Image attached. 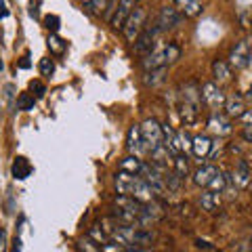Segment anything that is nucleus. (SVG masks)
Listing matches in <instances>:
<instances>
[{"label": "nucleus", "instance_id": "nucleus-1", "mask_svg": "<svg viewBox=\"0 0 252 252\" xmlns=\"http://www.w3.org/2000/svg\"><path fill=\"white\" fill-rule=\"evenodd\" d=\"M181 57V49L177 44H164V46H156L154 51H149L143 59V67L145 72L149 69H158V67H166L168 63L177 61Z\"/></svg>", "mask_w": 252, "mask_h": 252}, {"label": "nucleus", "instance_id": "nucleus-2", "mask_svg": "<svg viewBox=\"0 0 252 252\" xmlns=\"http://www.w3.org/2000/svg\"><path fill=\"white\" fill-rule=\"evenodd\" d=\"M145 17H147V13H145L143 6H135V9L130 11L128 17H126L122 30H124V36H126V40H128V42L137 40V36L141 34V30L145 28Z\"/></svg>", "mask_w": 252, "mask_h": 252}, {"label": "nucleus", "instance_id": "nucleus-3", "mask_svg": "<svg viewBox=\"0 0 252 252\" xmlns=\"http://www.w3.org/2000/svg\"><path fill=\"white\" fill-rule=\"evenodd\" d=\"M141 137H143L145 152H152V149H156L162 143V126L158 124L154 118H149V120L141 124Z\"/></svg>", "mask_w": 252, "mask_h": 252}, {"label": "nucleus", "instance_id": "nucleus-4", "mask_svg": "<svg viewBox=\"0 0 252 252\" xmlns=\"http://www.w3.org/2000/svg\"><path fill=\"white\" fill-rule=\"evenodd\" d=\"M200 97L204 99V103H206L208 107L212 109H220L225 105V93L219 89V84L215 82H208V84H204L202 86V91H200Z\"/></svg>", "mask_w": 252, "mask_h": 252}, {"label": "nucleus", "instance_id": "nucleus-5", "mask_svg": "<svg viewBox=\"0 0 252 252\" xmlns=\"http://www.w3.org/2000/svg\"><path fill=\"white\" fill-rule=\"evenodd\" d=\"M158 34H160V30H158L156 23H154V26H149V28L141 30V34L137 36V40H135V53L147 55L149 51H152V46H154V42H156Z\"/></svg>", "mask_w": 252, "mask_h": 252}, {"label": "nucleus", "instance_id": "nucleus-6", "mask_svg": "<svg viewBox=\"0 0 252 252\" xmlns=\"http://www.w3.org/2000/svg\"><path fill=\"white\" fill-rule=\"evenodd\" d=\"M126 147H128L130 156L141 158V154H145V145H143V137H141V126L139 124L130 126L128 137H126Z\"/></svg>", "mask_w": 252, "mask_h": 252}, {"label": "nucleus", "instance_id": "nucleus-7", "mask_svg": "<svg viewBox=\"0 0 252 252\" xmlns=\"http://www.w3.org/2000/svg\"><path fill=\"white\" fill-rule=\"evenodd\" d=\"M229 59H231V65L233 67H238V69L246 67L248 61H250V42L248 40H242V42L235 44V49L231 51V57Z\"/></svg>", "mask_w": 252, "mask_h": 252}, {"label": "nucleus", "instance_id": "nucleus-8", "mask_svg": "<svg viewBox=\"0 0 252 252\" xmlns=\"http://www.w3.org/2000/svg\"><path fill=\"white\" fill-rule=\"evenodd\" d=\"M181 19V15L177 13V9H172V6H164V9L160 11V15H158V19H156V26L160 32H166L170 28H175L177 23Z\"/></svg>", "mask_w": 252, "mask_h": 252}, {"label": "nucleus", "instance_id": "nucleus-9", "mask_svg": "<svg viewBox=\"0 0 252 252\" xmlns=\"http://www.w3.org/2000/svg\"><path fill=\"white\" fill-rule=\"evenodd\" d=\"M137 2L139 0H118V9H116L114 17H112V26L114 28H122L126 17L130 15V11L137 6Z\"/></svg>", "mask_w": 252, "mask_h": 252}, {"label": "nucleus", "instance_id": "nucleus-10", "mask_svg": "<svg viewBox=\"0 0 252 252\" xmlns=\"http://www.w3.org/2000/svg\"><path fill=\"white\" fill-rule=\"evenodd\" d=\"M130 198H135V200H139V202H143V204H145V202H154L156 193H154V189L149 187L145 181L137 175L135 185H132V191H130Z\"/></svg>", "mask_w": 252, "mask_h": 252}, {"label": "nucleus", "instance_id": "nucleus-11", "mask_svg": "<svg viewBox=\"0 0 252 252\" xmlns=\"http://www.w3.org/2000/svg\"><path fill=\"white\" fill-rule=\"evenodd\" d=\"M149 154H152V164H154V166H158L160 170H166V168H168V164L175 160V156L168 152V147L164 145V143H160L156 149H152Z\"/></svg>", "mask_w": 252, "mask_h": 252}, {"label": "nucleus", "instance_id": "nucleus-12", "mask_svg": "<svg viewBox=\"0 0 252 252\" xmlns=\"http://www.w3.org/2000/svg\"><path fill=\"white\" fill-rule=\"evenodd\" d=\"M250 177H252V168H250V164L246 160H240L238 162V166L233 168V175H231V181H233V185L235 187H246L250 183Z\"/></svg>", "mask_w": 252, "mask_h": 252}, {"label": "nucleus", "instance_id": "nucleus-13", "mask_svg": "<svg viewBox=\"0 0 252 252\" xmlns=\"http://www.w3.org/2000/svg\"><path fill=\"white\" fill-rule=\"evenodd\" d=\"M208 128L215 132V135L225 137V135H229L231 132V122H229V118H225L220 114H212L210 120H208Z\"/></svg>", "mask_w": 252, "mask_h": 252}, {"label": "nucleus", "instance_id": "nucleus-14", "mask_svg": "<svg viewBox=\"0 0 252 252\" xmlns=\"http://www.w3.org/2000/svg\"><path fill=\"white\" fill-rule=\"evenodd\" d=\"M162 143L168 147V152L172 156H181V152H183V149H181V143H179V135L170 128L168 124L162 126Z\"/></svg>", "mask_w": 252, "mask_h": 252}, {"label": "nucleus", "instance_id": "nucleus-15", "mask_svg": "<svg viewBox=\"0 0 252 252\" xmlns=\"http://www.w3.org/2000/svg\"><path fill=\"white\" fill-rule=\"evenodd\" d=\"M210 149H212V141L206 135L193 137V141H191V152H193L195 158H200V160L208 158L210 156Z\"/></svg>", "mask_w": 252, "mask_h": 252}, {"label": "nucleus", "instance_id": "nucleus-16", "mask_svg": "<svg viewBox=\"0 0 252 252\" xmlns=\"http://www.w3.org/2000/svg\"><path fill=\"white\" fill-rule=\"evenodd\" d=\"M137 175H128V172H118L116 175V191L120 195H130L132 185H135Z\"/></svg>", "mask_w": 252, "mask_h": 252}, {"label": "nucleus", "instance_id": "nucleus-17", "mask_svg": "<svg viewBox=\"0 0 252 252\" xmlns=\"http://www.w3.org/2000/svg\"><path fill=\"white\" fill-rule=\"evenodd\" d=\"M225 109L229 118H240L244 112H246V105H244V99L240 94H231V97L225 99Z\"/></svg>", "mask_w": 252, "mask_h": 252}, {"label": "nucleus", "instance_id": "nucleus-18", "mask_svg": "<svg viewBox=\"0 0 252 252\" xmlns=\"http://www.w3.org/2000/svg\"><path fill=\"white\" fill-rule=\"evenodd\" d=\"M11 172H13V177L17 179V181H23V179H28L32 175V164L28 162V158H15V162H13V166H11Z\"/></svg>", "mask_w": 252, "mask_h": 252}, {"label": "nucleus", "instance_id": "nucleus-19", "mask_svg": "<svg viewBox=\"0 0 252 252\" xmlns=\"http://www.w3.org/2000/svg\"><path fill=\"white\" fill-rule=\"evenodd\" d=\"M219 172L217 166H212V164H206V166H200L198 170H195V175H193V181H195V185H200V187H206L210 183V179L215 177Z\"/></svg>", "mask_w": 252, "mask_h": 252}, {"label": "nucleus", "instance_id": "nucleus-20", "mask_svg": "<svg viewBox=\"0 0 252 252\" xmlns=\"http://www.w3.org/2000/svg\"><path fill=\"white\" fill-rule=\"evenodd\" d=\"M141 168H143V162L139 160L137 156H128L120 162V172H128V175H141Z\"/></svg>", "mask_w": 252, "mask_h": 252}, {"label": "nucleus", "instance_id": "nucleus-21", "mask_svg": "<svg viewBox=\"0 0 252 252\" xmlns=\"http://www.w3.org/2000/svg\"><path fill=\"white\" fill-rule=\"evenodd\" d=\"M181 6V13L187 15V17H195L202 11V0H177Z\"/></svg>", "mask_w": 252, "mask_h": 252}, {"label": "nucleus", "instance_id": "nucleus-22", "mask_svg": "<svg viewBox=\"0 0 252 252\" xmlns=\"http://www.w3.org/2000/svg\"><path fill=\"white\" fill-rule=\"evenodd\" d=\"M200 204H202V208L206 212H215L219 208V204H220V198H219V193H215V191H204L202 198H200Z\"/></svg>", "mask_w": 252, "mask_h": 252}, {"label": "nucleus", "instance_id": "nucleus-23", "mask_svg": "<svg viewBox=\"0 0 252 252\" xmlns=\"http://www.w3.org/2000/svg\"><path fill=\"white\" fill-rule=\"evenodd\" d=\"M212 74H215L219 84L231 80V72H229V67H227V63H223V61H215V63H212Z\"/></svg>", "mask_w": 252, "mask_h": 252}, {"label": "nucleus", "instance_id": "nucleus-24", "mask_svg": "<svg viewBox=\"0 0 252 252\" xmlns=\"http://www.w3.org/2000/svg\"><path fill=\"white\" fill-rule=\"evenodd\" d=\"M175 175L183 181L185 177H189V162H187V158L185 156H175Z\"/></svg>", "mask_w": 252, "mask_h": 252}, {"label": "nucleus", "instance_id": "nucleus-25", "mask_svg": "<svg viewBox=\"0 0 252 252\" xmlns=\"http://www.w3.org/2000/svg\"><path fill=\"white\" fill-rule=\"evenodd\" d=\"M164 74H166V67H158V69H149L145 74V84L147 86H158L164 80Z\"/></svg>", "mask_w": 252, "mask_h": 252}, {"label": "nucleus", "instance_id": "nucleus-26", "mask_svg": "<svg viewBox=\"0 0 252 252\" xmlns=\"http://www.w3.org/2000/svg\"><path fill=\"white\" fill-rule=\"evenodd\" d=\"M225 185H227V177L223 175V172H217V175L215 177H212L210 179V183L206 185L208 187V191H215V193H220V191H223V189H225Z\"/></svg>", "mask_w": 252, "mask_h": 252}, {"label": "nucleus", "instance_id": "nucleus-27", "mask_svg": "<svg viewBox=\"0 0 252 252\" xmlns=\"http://www.w3.org/2000/svg\"><path fill=\"white\" fill-rule=\"evenodd\" d=\"M89 238H91L94 244H99V246H101V244H105V242L109 240V235H107L103 229H101L99 225H94V227H91V229H89Z\"/></svg>", "mask_w": 252, "mask_h": 252}, {"label": "nucleus", "instance_id": "nucleus-28", "mask_svg": "<svg viewBox=\"0 0 252 252\" xmlns=\"http://www.w3.org/2000/svg\"><path fill=\"white\" fill-rule=\"evenodd\" d=\"M34 103H36V99L32 97L30 93H21L19 99H17V107L23 109V112H30V109H34Z\"/></svg>", "mask_w": 252, "mask_h": 252}, {"label": "nucleus", "instance_id": "nucleus-29", "mask_svg": "<svg viewBox=\"0 0 252 252\" xmlns=\"http://www.w3.org/2000/svg\"><path fill=\"white\" fill-rule=\"evenodd\" d=\"M126 246H122V244H118L114 240H107L105 244H101V252H124Z\"/></svg>", "mask_w": 252, "mask_h": 252}, {"label": "nucleus", "instance_id": "nucleus-30", "mask_svg": "<svg viewBox=\"0 0 252 252\" xmlns=\"http://www.w3.org/2000/svg\"><path fill=\"white\" fill-rule=\"evenodd\" d=\"M179 135V143H181V149H183V152H187V149H191V137H189V132L187 130H179L177 132Z\"/></svg>", "mask_w": 252, "mask_h": 252}, {"label": "nucleus", "instance_id": "nucleus-31", "mask_svg": "<svg viewBox=\"0 0 252 252\" xmlns=\"http://www.w3.org/2000/svg\"><path fill=\"white\" fill-rule=\"evenodd\" d=\"M80 250L82 252H101V246H97L91 238H86V240L80 242Z\"/></svg>", "mask_w": 252, "mask_h": 252}, {"label": "nucleus", "instance_id": "nucleus-32", "mask_svg": "<svg viewBox=\"0 0 252 252\" xmlns=\"http://www.w3.org/2000/svg\"><path fill=\"white\" fill-rule=\"evenodd\" d=\"M30 91L36 94V97H44V93H46V86L40 82V80H32L30 82Z\"/></svg>", "mask_w": 252, "mask_h": 252}, {"label": "nucleus", "instance_id": "nucleus-33", "mask_svg": "<svg viewBox=\"0 0 252 252\" xmlns=\"http://www.w3.org/2000/svg\"><path fill=\"white\" fill-rule=\"evenodd\" d=\"M40 72H42V76H51L55 72V63L51 59H42L40 61Z\"/></svg>", "mask_w": 252, "mask_h": 252}, {"label": "nucleus", "instance_id": "nucleus-34", "mask_svg": "<svg viewBox=\"0 0 252 252\" xmlns=\"http://www.w3.org/2000/svg\"><path fill=\"white\" fill-rule=\"evenodd\" d=\"M44 23H46V28L53 30V32L59 30V17H57V15H49V17L44 19Z\"/></svg>", "mask_w": 252, "mask_h": 252}, {"label": "nucleus", "instance_id": "nucleus-35", "mask_svg": "<svg viewBox=\"0 0 252 252\" xmlns=\"http://www.w3.org/2000/svg\"><path fill=\"white\" fill-rule=\"evenodd\" d=\"M240 122H242V126H246V128H252V109H246V112L240 116Z\"/></svg>", "mask_w": 252, "mask_h": 252}, {"label": "nucleus", "instance_id": "nucleus-36", "mask_svg": "<svg viewBox=\"0 0 252 252\" xmlns=\"http://www.w3.org/2000/svg\"><path fill=\"white\" fill-rule=\"evenodd\" d=\"M49 46H51L55 53H61V51H63V44H61V40H59L57 36H51V38H49Z\"/></svg>", "mask_w": 252, "mask_h": 252}, {"label": "nucleus", "instance_id": "nucleus-37", "mask_svg": "<svg viewBox=\"0 0 252 252\" xmlns=\"http://www.w3.org/2000/svg\"><path fill=\"white\" fill-rule=\"evenodd\" d=\"M4 91H6V99H9V107L13 109V107H15V86L9 84Z\"/></svg>", "mask_w": 252, "mask_h": 252}, {"label": "nucleus", "instance_id": "nucleus-38", "mask_svg": "<svg viewBox=\"0 0 252 252\" xmlns=\"http://www.w3.org/2000/svg\"><path fill=\"white\" fill-rule=\"evenodd\" d=\"M6 240H9V235L4 229H0V252H6Z\"/></svg>", "mask_w": 252, "mask_h": 252}, {"label": "nucleus", "instance_id": "nucleus-39", "mask_svg": "<svg viewBox=\"0 0 252 252\" xmlns=\"http://www.w3.org/2000/svg\"><path fill=\"white\" fill-rule=\"evenodd\" d=\"M242 139L246 141V143H252V128H244V132H242Z\"/></svg>", "mask_w": 252, "mask_h": 252}, {"label": "nucleus", "instance_id": "nucleus-40", "mask_svg": "<svg viewBox=\"0 0 252 252\" xmlns=\"http://www.w3.org/2000/svg\"><path fill=\"white\" fill-rule=\"evenodd\" d=\"M0 19H4V17H9V11H6V6H4V2H0Z\"/></svg>", "mask_w": 252, "mask_h": 252}, {"label": "nucleus", "instance_id": "nucleus-41", "mask_svg": "<svg viewBox=\"0 0 252 252\" xmlns=\"http://www.w3.org/2000/svg\"><path fill=\"white\" fill-rule=\"evenodd\" d=\"M124 252H154V250H147V248H132V246H130V248H126Z\"/></svg>", "mask_w": 252, "mask_h": 252}, {"label": "nucleus", "instance_id": "nucleus-42", "mask_svg": "<svg viewBox=\"0 0 252 252\" xmlns=\"http://www.w3.org/2000/svg\"><path fill=\"white\" fill-rule=\"evenodd\" d=\"M28 59H30V57H28V55H26V57H23V61L19 63V67H23V69H28V67H30V61H28Z\"/></svg>", "mask_w": 252, "mask_h": 252}, {"label": "nucleus", "instance_id": "nucleus-43", "mask_svg": "<svg viewBox=\"0 0 252 252\" xmlns=\"http://www.w3.org/2000/svg\"><path fill=\"white\" fill-rule=\"evenodd\" d=\"M21 250V240H15V248H13V252H19Z\"/></svg>", "mask_w": 252, "mask_h": 252}, {"label": "nucleus", "instance_id": "nucleus-44", "mask_svg": "<svg viewBox=\"0 0 252 252\" xmlns=\"http://www.w3.org/2000/svg\"><path fill=\"white\" fill-rule=\"evenodd\" d=\"M246 99H248L250 103H252V84H250V89H248V94H246Z\"/></svg>", "mask_w": 252, "mask_h": 252}, {"label": "nucleus", "instance_id": "nucleus-45", "mask_svg": "<svg viewBox=\"0 0 252 252\" xmlns=\"http://www.w3.org/2000/svg\"><path fill=\"white\" fill-rule=\"evenodd\" d=\"M2 69H4V63H2V61H0V72H2Z\"/></svg>", "mask_w": 252, "mask_h": 252}]
</instances>
